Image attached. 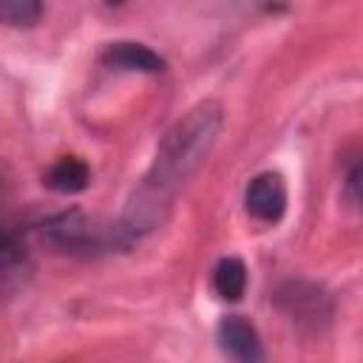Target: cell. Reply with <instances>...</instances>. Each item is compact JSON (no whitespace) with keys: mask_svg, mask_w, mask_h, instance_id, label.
I'll return each mask as SVG.
<instances>
[{"mask_svg":"<svg viewBox=\"0 0 363 363\" xmlns=\"http://www.w3.org/2000/svg\"><path fill=\"white\" fill-rule=\"evenodd\" d=\"M224 128V108L216 99H204L193 105L170 130L162 136L156 147V159L133 193L122 221L139 238L142 233L159 227L176 199V193L187 184V179L207 162L218 133Z\"/></svg>","mask_w":363,"mask_h":363,"instance_id":"6da1fadb","label":"cell"},{"mask_svg":"<svg viewBox=\"0 0 363 363\" xmlns=\"http://www.w3.org/2000/svg\"><path fill=\"white\" fill-rule=\"evenodd\" d=\"M40 238L65 255H105L116 250H128L136 235L128 230V224L119 221H105L96 216H88L82 210H68L45 218L40 224Z\"/></svg>","mask_w":363,"mask_h":363,"instance_id":"7a4b0ae2","label":"cell"},{"mask_svg":"<svg viewBox=\"0 0 363 363\" xmlns=\"http://www.w3.org/2000/svg\"><path fill=\"white\" fill-rule=\"evenodd\" d=\"M34 261L17 230L0 227V303L14 298L31 278Z\"/></svg>","mask_w":363,"mask_h":363,"instance_id":"3957f363","label":"cell"},{"mask_svg":"<svg viewBox=\"0 0 363 363\" xmlns=\"http://www.w3.org/2000/svg\"><path fill=\"white\" fill-rule=\"evenodd\" d=\"M275 303L295 323H312V326H318L320 320H326L329 312H332L329 298L318 286H312L306 281H289V284H284L275 292Z\"/></svg>","mask_w":363,"mask_h":363,"instance_id":"277c9868","label":"cell"},{"mask_svg":"<svg viewBox=\"0 0 363 363\" xmlns=\"http://www.w3.org/2000/svg\"><path fill=\"white\" fill-rule=\"evenodd\" d=\"M244 207L252 218L275 224L286 210V184L281 173H258L244 190Z\"/></svg>","mask_w":363,"mask_h":363,"instance_id":"5b68a950","label":"cell"},{"mask_svg":"<svg viewBox=\"0 0 363 363\" xmlns=\"http://www.w3.org/2000/svg\"><path fill=\"white\" fill-rule=\"evenodd\" d=\"M99 60H102V65H108L113 71H130V74H162L167 68L162 54H156L150 45L133 43V40H119V43L105 45Z\"/></svg>","mask_w":363,"mask_h":363,"instance_id":"8992f818","label":"cell"},{"mask_svg":"<svg viewBox=\"0 0 363 363\" xmlns=\"http://www.w3.org/2000/svg\"><path fill=\"white\" fill-rule=\"evenodd\" d=\"M216 337H218V346L230 357H235L241 363H258L264 357V349H261L255 326L247 318H241V315H224L218 320Z\"/></svg>","mask_w":363,"mask_h":363,"instance_id":"52a82bcc","label":"cell"},{"mask_svg":"<svg viewBox=\"0 0 363 363\" xmlns=\"http://www.w3.org/2000/svg\"><path fill=\"white\" fill-rule=\"evenodd\" d=\"M43 184L54 193H82L91 184V167L77 156H62L43 173Z\"/></svg>","mask_w":363,"mask_h":363,"instance_id":"ba28073f","label":"cell"},{"mask_svg":"<svg viewBox=\"0 0 363 363\" xmlns=\"http://www.w3.org/2000/svg\"><path fill=\"white\" fill-rule=\"evenodd\" d=\"M247 289V267L241 258L227 255L213 267V292L221 301H238Z\"/></svg>","mask_w":363,"mask_h":363,"instance_id":"9c48e42d","label":"cell"},{"mask_svg":"<svg viewBox=\"0 0 363 363\" xmlns=\"http://www.w3.org/2000/svg\"><path fill=\"white\" fill-rule=\"evenodd\" d=\"M43 17V0H0V23L28 28Z\"/></svg>","mask_w":363,"mask_h":363,"instance_id":"30bf717a","label":"cell"},{"mask_svg":"<svg viewBox=\"0 0 363 363\" xmlns=\"http://www.w3.org/2000/svg\"><path fill=\"white\" fill-rule=\"evenodd\" d=\"M357 187H360V164L354 162V164L349 167V173H346V193H349V201H352L354 207H357V201H360Z\"/></svg>","mask_w":363,"mask_h":363,"instance_id":"8fae6325","label":"cell"},{"mask_svg":"<svg viewBox=\"0 0 363 363\" xmlns=\"http://www.w3.org/2000/svg\"><path fill=\"white\" fill-rule=\"evenodd\" d=\"M108 6H119V3H125V0H105Z\"/></svg>","mask_w":363,"mask_h":363,"instance_id":"7c38bea8","label":"cell"}]
</instances>
